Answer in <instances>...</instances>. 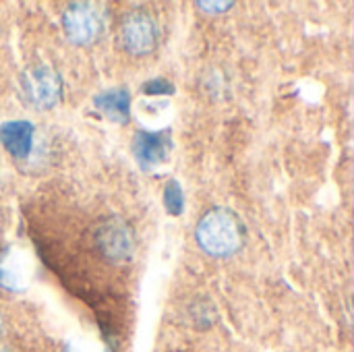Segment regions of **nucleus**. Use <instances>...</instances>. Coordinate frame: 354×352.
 I'll use <instances>...</instances> for the list:
<instances>
[{
    "label": "nucleus",
    "mask_w": 354,
    "mask_h": 352,
    "mask_svg": "<svg viewBox=\"0 0 354 352\" xmlns=\"http://www.w3.org/2000/svg\"><path fill=\"white\" fill-rule=\"evenodd\" d=\"M25 263L15 249H4L0 253V284L10 290L25 286Z\"/></svg>",
    "instance_id": "obj_9"
},
{
    "label": "nucleus",
    "mask_w": 354,
    "mask_h": 352,
    "mask_svg": "<svg viewBox=\"0 0 354 352\" xmlns=\"http://www.w3.org/2000/svg\"><path fill=\"white\" fill-rule=\"evenodd\" d=\"M158 37H160L158 23L147 12H131L129 17H124L120 25L122 48L135 56L149 54L158 46Z\"/></svg>",
    "instance_id": "obj_3"
},
{
    "label": "nucleus",
    "mask_w": 354,
    "mask_h": 352,
    "mask_svg": "<svg viewBox=\"0 0 354 352\" xmlns=\"http://www.w3.org/2000/svg\"><path fill=\"white\" fill-rule=\"evenodd\" d=\"M164 203H166V210L174 216L183 214V207H185V195H183V189L176 180H170L166 185V193H164Z\"/></svg>",
    "instance_id": "obj_10"
},
{
    "label": "nucleus",
    "mask_w": 354,
    "mask_h": 352,
    "mask_svg": "<svg viewBox=\"0 0 354 352\" xmlns=\"http://www.w3.org/2000/svg\"><path fill=\"white\" fill-rule=\"evenodd\" d=\"M23 95L29 104L37 108H52L60 98V79L50 66H31L25 71Z\"/></svg>",
    "instance_id": "obj_4"
},
{
    "label": "nucleus",
    "mask_w": 354,
    "mask_h": 352,
    "mask_svg": "<svg viewBox=\"0 0 354 352\" xmlns=\"http://www.w3.org/2000/svg\"><path fill=\"white\" fill-rule=\"evenodd\" d=\"M170 137L168 133H149V131H139L133 139V154L139 162L141 168L149 170L156 168L158 164H164L170 154Z\"/></svg>",
    "instance_id": "obj_5"
},
{
    "label": "nucleus",
    "mask_w": 354,
    "mask_h": 352,
    "mask_svg": "<svg viewBox=\"0 0 354 352\" xmlns=\"http://www.w3.org/2000/svg\"><path fill=\"white\" fill-rule=\"evenodd\" d=\"M197 6L205 8L207 12H220L232 6V2H197Z\"/></svg>",
    "instance_id": "obj_12"
},
{
    "label": "nucleus",
    "mask_w": 354,
    "mask_h": 352,
    "mask_svg": "<svg viewBox=\"0 0 354 352\" xmlns=\"http://www.w3.org/2000/svg\"><path fill=\"white\" fill-rule=\"evenodd\" d=\"M195 237L207 255L230 257L243 245V226L230 210L214 207L199 220Z\"/></svg>",
    "instance_id": "obj_1"
},
{
    "label": "nucleus",
    "mask_w": 354,
    "mask_h": 352,
    "mask_svg": "<svg viewBox=\"0 0 354 352\" xmlns=\"http://www.w3.org/2000/svg\"><path fill=\"white\" fill-rule=\"evenodd\" d=\"M62 27L73 44H93L102 31V12L93 2H73L62 15Z\"/></svg>",
    "instance_id": "obj_2"
},
{
    "label": "nucleus",
    "mask_w": 354,
    "mask_h": 352,
    "mask_svg": "<svg viewBox=\"0 0 354 352\" xmlns=\"http://www.w3.org/2000/svg\"><path fill=\"white\" fill-rule=\"evenodd\" d=\"M0 141L17 160H25L33 147V124L27 120H10L0 124Z\"/></svg>",
    "instance_id": "obj_6"
},
{
    "label": "nucleus",
    "mask_w": 354,
    "mask_h": 352,
    "mask_svg": "<svg viewBox=\"0 0 354 352\" xmlns=\"http://www.w3.org/2000/svg\"><path fill=\"white\" fill-rule=\"evenodd\" d=\"M100 245L104 247V253L112 259H127L131 253V234L124 224L114 222L102 228Z\"/></svg>",
    "instance_id": "obj_8"
},
{
    "label": "nucleus",
    "mask_w": 354,
    "mask_h": 352,
    "mask_svg": "<svg viewBox=\"0 0 354 352\" xmlns=\"http://www.w3.org/2000/svg\"><path fill=\"white\" fill-rule=\"evenodd\" d=\"M93 104H95L97 110H102L114 122H127L129 120V114H131V98H129L127 89H110V91H104V93L95 95Z\"/></svg>",
    "instance_id": "obj_7"
},
{
    "label": "nucleus",
    "mask_w": 354,
    "mask_h": 352,
    "mask_svg": "<svg viewBox=\"0 0 354 352\" xmlns=\"http://www.w3.org/2000/svg\"><path fill=\"white\" fill-rule=\"evenodd\" d=\"M174 91V85L168 83L166 79H151L143 85V93L147 95H168Z\"/></svg>",
    "instance_id": "obj_11"
}]
</instances>
